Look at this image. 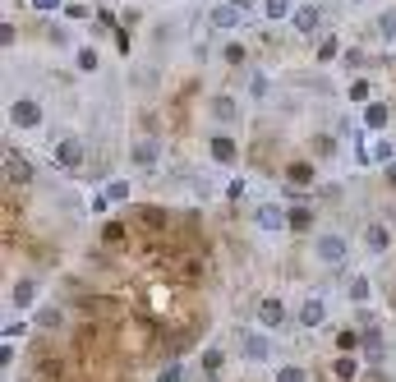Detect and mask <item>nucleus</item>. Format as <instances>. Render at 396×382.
<instances>
[{"label": "nucleus", "mask_w": 396, "mask_h": 382, "mask_svg": "<svg viewBox=\"0 0 396 382\" xmlns=\"http://www.w3.org/2000/svg\"><path fill=\"white\" fill-rule=\"evenodd\" d=\"M107 199L111 203H129V180H111L107 184Z\"/></svg>", "instance_id": "obj_28"}, {"label": "nucleus", "mask_w": 396, "mask_h": 382, "mask_svg": "<svg viewBox=\"0 0 396 382\" xmlns=\"http://www.w3.org/2000/svg\"><path fill=\"white\" fill-rule=\"evenodd\" d=\"M364 124L368 129H387V124H392V106H387V102H368L364 106Z\"/></svg>", "instance_id": "obj_11"}, {"label": "nucleus", "mask_w": 396, "mask_h": 382, "mask_svg": "<svg viewBox=\"0 0 396 382\" xmlns=\"http://www.w3.org/2000/svg\"><path fill=\"white\" fill-rule=\"evenodd\" d=\"M360 346H364V332H355V327H346V332L336 337V350H341V355H355Z\"/></svg>", "instance_id": "obj_19"}, {"label": "nucleus", "mask_w": 396, "mask_h": 382, "mask_svg": "<svg viewBox=\"0 0 396 382\" xmlns=\"http://www.w3.org/2000/svg\"><path fill=\"white\" fill-rule=\"evenodd\" d=\"M23 332H28V322H23V318H10V322H5V341L23 337Z\"/></svg>", "instance_id": "obj_31"}, {"label": "nucleus", "mask_w": 396, "mask_h": 382, "mask_svg": "<svg viewBox=\"0 0 396 382\" xmlns=\"http://www.w3.org/2000/svg\"><path fill=\"white\" fill-rule=\"evenodd\" d=\"M314 157H318V161H327V157H336V138L318 134V138H314Z\"/></svg>", "instance_id": "obj_25"}, {"label": "nucleus", "mask_w": 396, "mask_h": 382, "mask_svg": "<svg viewBox=\"0 0 396 382\" xmlns=\"http://www.w3.org/2000/svg\"><path fill=\"white\" fill-rule=\"evenodd\" d=\"M314 258H318L322 267H341V262L351 258L346 235H336V230H322V235H314Z\"/></svg>", "instance_id": "obj_1"}, {"label": "nucleus", "mask_w": 396, "mask_h": 382, "mask_svg": "<svg viewBox=\"0 0 396 382\" xmlns=\"http://www.w3.org/2000/svg\"><path fill=\"white\" fill-rule=\"evenodd\" d=\"M230 5H235V10H249V5H254V0H230Z\"/></svg>", "instance_id": "obj_39"}, {"label": "nucleus", "mask_w": 396, "mask_h": 382, "mask_svg": "<svg viewBox=\"0 0 396 382\" xmlns=\"http://www.w3.org/2000/svg\"><path fill=\"white\" fill-rule=\"evenodd\" d=\"M286 180L295 184V189H300V184H309V180H314V161H290V166H286Z\"/></svg>", "instance_id": "obj_18"}, {"label": "nucleus", "mask_w": 396, "mask_h": 382, "mask_svg": "<svg viewBox=\"0 0 396 382\" xmlns=\"http://www.w3.org/2000/svg\"><path fill=\"white\" fill-rule=\"evenodd\" d=\"M364 60H368L364 51H346V69H360V65H364Z\"/></svg>", "instance_id": "obj_35"}, {"label": "nucleus", "mask_w": 396, "mask_h": 382, "mask_svg": "<svg viewBox=\"0 0 396 382\" xmlns=\"http://www.w3.org/2000/svg\"><path fill=\"white\" fill-rule=\"evenodd\" d=\"M10 124H19V129H37V124H42V106H37L32 97L10 102Z\"/></svg>", "instance_id": "obj_2"}, {"label": "nucleus", "mask_w": 396, "mask_h": 382, "mask_svg": "<svg viewBox=\"0 0 396 382\" xmlns=\"http://www.w3.org/2000/svg\"><path fill=\"white\" fill-rule=\"evenodd\" d=\"M258 322H263V327H281V322H286V304H281V300H272V295H267V300H258Z\"/></svg>", "instance_id": "obj_8"}, {"label": "nucleus", "mask_w": 396, "mask_h": 382, "mask_svg": "<svg viewBox=\"0 0 396 382\" xmlns=\"http://www.w3.org/2000/svg\"><path fill=\"white\" fill-rule=\"evenodd\" d=\"M276 382H309V373L300 364H286V368H276Z\"/></svg>", "instance_id": "obj_27"}, {"label": "nucleus", "mask_w": 396, "mask_h": 382, "mask_svg": "<svg viewBox=\"0 0 396 382\" xmlns=\"http://www.w3.org/2000/svg\"><path fill=\"white\" fill-rule=\"evenodd\" d=\"M226 60H230V65H244V46H240V42L226 46Z\"/></svg>", "instance_id": "obj_34"}, {"label": "nucleus", "mask_w": 396, "mask_h": 382, "mask_svg": "<svg viewBox=\"0 0 396 382\" xmlns=\"http://www.w3.org/2000/svg\"><path fill=\"white\" fill-rule=\"evenodd\" d=\"M332 373H336L341 382H355V378H360V359H355V355H336Z\"/></svg>", "instance_id": "obj_15"}, {"label": "nucleus", "mask_w": 396, "mask_h": 382, "mask_svg": "<svg viewBox=\"0 0 396 382\" xmlns=\"http://www.w3.org/2000/svg\"><path fill=\"white\" fill-rule=\"evenodd\" d=\"M290 230H314V212L309 207H290Z\"/></svg>", "instance_id": "obj_24"}, {"label": "nucleus", "mask_w": 396, "mask_h": 382, "mask_svg": "<svg viewBox=\"0 0 396 382\" xmlns=\"http://www.w3.org/2000/svg\"><path fill=\"white\" fill-rule=\"evenodd\" d=\"M351 300H355V304H364V300H368V276H351Z\"/></svg>", "instance_id": "obj_29"}, {"label": "nucleus", "mask_w": 396, "mask_h": 382, "mask_svg": "<svg viewBox=\"0 0 396 382\" xmlns=\"http://www.w3.org/2000/svg\"><path fill=\"white\" fill-rule=\"evenodd\" d=\"M351 97H355V102H364V97H368V83H364V78H355V83H351Z\"/></svg>", "instance_id": "obj_36"}, {"label": "nucleus", "mask_w": 396, "mask_h": 382, "mask_svg": "<svg viewBox=\"0 0 396 382\" xmlns=\"http://www.w3.org/2000/svg\"><path fill=\"white\" fill-rule=\"evenodd\" d=\"M78 69H83V74H97V65H102V56H97V51H92V46H78Z\"/></svg>", "instance_id": "obj_22"}, {"label": "nucleus", "mask_w": 396, "mask_h": 382, "mask_svg": "<svg viewBox=\"0 0 396 382\" xmlns=\"http://www.w3.org/2000/svg\"><path fill=\"white\" fill-rule=\"evenodd\" d=\"M51 161L65 166V170L83 166V143H78V138H60V143H51Z\"/></svg>", "instance_id": "obj_3"}, {"label": "nucleus", "mask_w": 396, "mask_h": 382, "mask_svg": "<svg viewBox=\"0 0 396 382\" xmlns=\"http://www.w3.org/2000/svg\"><path fill=\"white\" fill-rule=\"evenodd\" d=\"M129 161H134V166H157V161H162V148H157L153 138H143V143L129 148Z\"/></svg>", "instance_id": "obj_9"}, {"label": "nucleus", "mask_w": 396, "mask_h": 382, "mask_svg": "<svg viewBox=\"0 0 396 382\" xmlns=\"http://www.w3.org/2000/svg\"><path fill=\"white\" fill-rule=\"evenodd\" d=\"M240 14H244V10H235V5L226 0V5H217V10H212V28H235Z\"/></svg>", "instance_id": "obj_16"}, {"label": "nucleus", "mask_w": 396, "mask_h": 382, "mask_svg": "<svg viewBox=\"0 0 396 382\" xmlns=\"http://www.w3.org/2000/svg\"><path fill=\"white\" fill-rule=\"evenodd\" d=\"M263 14L272 19V23L276 19H295V5H290V0H263Z\"/></svg>", "instance_id": "obj_21"}, {"label": "nucleus", "mask_w": 396, "mask_h": 382, "mask_svg": "<svg viewBox=\"0 0 396 382\" xmlns=\"http://www.w3.org/2000/svg\"><path fill=\"white\" fill-rule=\"evenodd\" d=\"M5 180H10V184H19V180H32V166L23 161V157L5 153Z\"/></svg>", "instance_id": "obj_13"}, {"label": "nucleus", "mask_w": 396, "mask_h": 382, "mask_svg": "<svg viewBox=\"0 0 396 382\" xmlns=\"http://www.w3.org/2000/svg\"><path fill=\"white\" fill-rule=\"evenodd\" d=\"M254 226H258V230H286L290 212H286V207H276V203H258V207H254Z\"/></svg>", "instance_id": "obj_4"}, {"label": "nucleus", "mask_w": 396, "mask_h": 382, "mask_svg": "<svg viewBox=\"0 0 396 382\" xmlns=\"http://www.w3.org/2000/svg\"><path fill=\"white\" fill-rule=\"evenodd\" d=\"M65 0H32V10H42V14H51V10H60Z\"/></svg>", "instance_id": "obj_38"}, {"label": "nucleus", "mask_w": 396, "mask_h": 382, "mask_svg": "<svg viewBox=\"0 0 396 382\" xmlns=\"http://www.w3.org/2000/svg\"><path fill=\"white\" fill-rule=\"evenodd\" d=\"M157 382H180V364H170V368H162V373H157Z\"/></svg>", "instance_id": "obj_37"}, {"label": "nucleus", "mask_w": 396, "mask_h": 382, "mask_svg": "<svg viewBox=\"0 0 396 382\" xmlns=\"http://www.w3.org/2000/svg\"><path fill=\"white\" fill-rule=\"evenodd\" d=\"M267 350H272V346H267L263 332H249V337H244V359H254V364H258V359H267Z\"/></svg>", "instance_id": "obj_14"}, {"label": "nucleus", "mask_w": 396, "mask_h": 382, "mask_svg": "<svg viewBox=\"0 0 396 382\" xmlns=\"http://www.w3.org/2000/svg\"><path fill=\"white\" fill-rule=\"evenodd\" d=\"M322 318H327V304H322L318 295H309L305 304H300V327H318Z\"/></svg>", "instance_id": "obj_10"}, {"label": "nucleus", "mask_w": 396, "mask_h": 382, "mask_svg": "<svg viewBox=\"0 0 396 382\" xmlns=\"http://www.w3.org/2000/svg\"><path fill=\"white\" fill-rule=\"evenodd\" d=\"M295 32L300 37H309V32H318V23H322V14H318V5H295Z\"/></svg>", "instance_id": "obj_6"}, {"label": "nucleus", "mask_w": 396, "mask_h": 382, "mask_svg": "<svg viewBox=\"0 0 396 382\" xmlns=\"http://www.w3.org/2000/svg\"><path fill=\"white\" fill-rule=\"evenodd\" d=\"M208 115H212L217 124H235L240 120V102H235L230 92H217L212 102H208Z\"/></svg>", "instance_id": "obj_5"}, {"label": "nucleus", "mask_w": 396, "mask_h": 382, "mask_svg": "<svg viewBox=\"0 0 396 382\" xmlns=\"http://www.w3.org/2000/svg\"><path fill=\"white\" fill-rule=\"evenodd\" d=\"M373 161H392V143H387V138L373 143Z\"/></svg>", "instance_id": "obj_33"}, {"label": "nucleus", "mask_w": 396, "mask_h": 382, "mask_svg": "<svg viewBox=\"0 0 396 382\" xmlns=\"http://www.w3.org/2000/svg\"><path fill=\"white\" fill-rule=\"evenodd\" d=\"M208 153H212V161H221V166H230V161H235V138L217 134L212 143H208Z\"/></svg>", "instance_id": "obj_12"}, {"label": "nucleus", "mask_w": 396, "mask_h": 382, "mask_svg": "<svg viewBox=\"0 0 396 382\" xmlns=\"http://www.w3.org/2000/svg\"><path fill=\"white\" fill-rule=\"evenodd\" d=\"M378 32L387 37V42H396V10H382L378 14Z\"/></svg>", "instance_id": "obj_26"}, {"label": "nucleus", "mask_w": 396, "mask_h": 382, "mask_svg": "<svg viewBox=\"0 0 396 382\" xmlns=\"http://www.w3.org/2000/svg\"><path fill=\"white\" fill-rule=\"evenodd\" d=\"M221 364H226V355L217 350V346H208V350H203V378H217Z\"/></svg>", "instance_id": "obj_20"}, {"label": "nucleus", "mask_w": 396, "mask_h": 382, "mask_svg": "<svg viewBox=\"0 0 396 382\" xmlns=\"http://www.w3.org/2000/svg\"><path fill=\"white\" fill-rule=\"evenodd\" d=\"M32 300H37V281H32V276H19L14 286H10V304H14V308H28Z\"/></svg>", "instance_id": "obj_7"}, {"label": "nucleus", "mask_w": 396, "mask_h": 382, "mask_svg": "<svg viewBox=\"0 0 396 382\" xmlns=\"http://www.w3.org/2000/svg\"><path fill=\"white\" fill-rule=\"evenodd\" d=\"M364 245L373 249V254H382V249L392 245V235H387V226H378V221H373V226L364 230Z\"/></svg>", "instance_id": "obj_17"}, {"label": "nucleus", "mask_w": 396, "mask_h": 382, "mask_svg": "<svg viewBox=\"0 0 396 382\" xmlns=\"http://www.w3.org/2000/svg\"><path fill=\"white\" fill-rule=\"evenodd\" d=\"M65 322V313L56 304H46V308H37V327H46V332H51V327H60Z\"/></svg>", "instance_id": "obj_23"}, {"label": "nucleus", "mask_w": 396, "mask_h": 382, "mask_svg": "<svg viewBox=\"0 0 396 382\" xmlns=\"http://www.w3.org/2000/svg\"><path fill=\"white\" fill-rule=\"evenodd\" d=\"M336 51H341V46H336V37H322V46H318V60H332Z\"/></svg>", "instance_id": "obj_32"}, {"label": "nucleus", "mask_w": 396, "mask_h": 382, "mask_svg": "<svg viewBox=\"0 0 396 382\" xmlns=\"http://www.w3.org/2000/svg\"><path fill=\"white\" fill-rule=\"evenodd\" d=\"M364 350H368V359H378V355H382V337H378V332H364Z\"/></svg>", "instance_id": "obj_30"}]
</instances>
